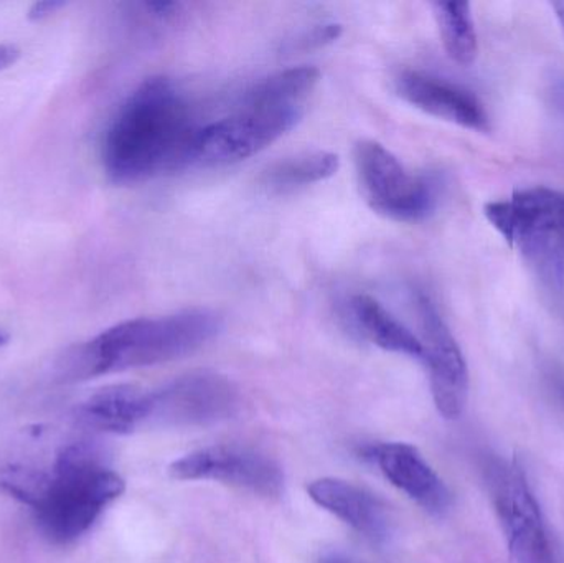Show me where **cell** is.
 I'll list each match as a JSON object with an SVG mask.
<instances>
[{
  "label": "cell",
  "instance_id": "10",
  "mask_svg": "<svg viewBox=\"0 0 564 563\" xmlns=\"http://www.w3.org/2000/svg\"><path fill=\"white\" fill-rule=\"evenodd\" d=\"M238 403V389L227 377L215 372L188 373L152 390L151 425H210L235 415Z\"/></svg>",
  "mask_w": 564,
  "mask_h": 563
},
{
  "label": "cell",
  "instance_id": "4",
  "mask_svg": "<svg viewBox=\"0 0 564 563\" xmlns=\"http://www.w3.org/2000/svg\"><path fill=\"white\" fill-rule=\"evenodd\" d=\"M124 488L121 476L106 468L91 446H66L56 456L48 489L33 508L36 524L53 544H72L95 526Z\"/></svg>",
  "mask_w": 564,
  "mask_h": 563
},
{
  "label": "cell",
  "instance_id": "12",
  "mask_svg": "<svg viewBox=\"0 0 564 563\" xmlns=\"http://www.w3.org/2000/svg\"><path fill=\"white\" fill-rule=\"evenodd\" d=\"M397 93L414 108L470 131H487L489 115L469 89L420 72L398 76Z\"/></svg>",
  "mask_w": 564,
  "mask_h": 563
},
{
  "label": "cell",
  "instance_id": "17",
  "mask_svg": "<svg viewBox=\"0 0 564 563\" xmlns=\"http://www.w3.org/2000/svg\"><path fill=\"white\" fill-rule=\"evenodd\" d=\"M340 159L332 152L315 151L284 159L271 165L263 174V184L271 191H294L334 177Z\"/></svg>",
  "mask_w": 564,
  "mask_h": 563
},
{
  "label": "cell",
  "instance_id": "15",
  "mask_svg": "<svg viewBox=\"0 0 564 563\" xmlns=\"http://www.w3.org/2000/svg\"><path fill=\"white\" fill-rule=\"evenodd\" d=\"M348 314L360 336L380 349L403 354L413 359H424V347L420 337L414 336L375 297L368 294H355L348 301Z\"/></svg>",
  "mask_w": 564,
  "mask_h": 563
},
{
  "label": "cell",
  "instance_id": "20",
  "mask_svg": "<svg viewBox=\"0 0 564 563\" xmlns=\"http://www.w3.org/2000/svg\"><path fill=\"white\" fill-rule=\"evenodd\" d=\"M19 58V46L10 45V43H2V45H0V72L15 65Z\"/></svg>",
  "mask_w": 564,
  "mask_h": 563
},
{
  "label": "cell",
  "instance_id": "5",
  "mask_svg": "<svg viewBox=\"0 0 564 563\" xmlns=\"http://www.w3.org/2000/svg\"><path fill=\"white\" fill-rule=\"evenodd\" d=\"M484 215L546 286L564 290V192L545 185L519 188L489 202Z\"/></svg>",
  "mask_w": 564,
  "mask_h": 563
},
{
  "label": "cell",
  "instance_id": "21",
  "mask_svg": "<svg viewBox=\"0 0 564 563\" xmlns=\"http://www.w3.org/2000/svg\"><path fill=\"white\" fill-rule=\"evenodd\" d=\"M321 563H357V562L350 561V559L345 557V555L330 554V555H325V557L322 559Z\"/></svg>",
  "mask_w": 564,
  "mask_h": 563
},
{
  "label": "cell",
  "instance_id": "8",
  "mask_svg": "<svg viewBox=\"0 0 564 563\" xmlns=\"http://www.w3.org/2000/svg\"><path fill=\"white\" fill-rule=\"evenodd\" d=\"M169 472L178 481H217L263 498H278L284 491L281 466L270 456L240 446L197 450L172 463Z\"/></svg>",
  "mask_w": 564,
  "mask_h": 563
},
{
  "label": "cell",
  "instance_id": "9",
  "mask_svg": "<svg viewBox=\"0 0 564 563\" xmlns=\"http://www.w3.org/2000/svg\"><path fill=\"white\" fill-rule=\"evenodd\" d=\"M416 310L434 405L444 419L457 420L469 399L466 357L430 296L417 293Z\"/></svg>",
  "mask_w": 564,
  "mask_h": 563
},
{
  "label": "cell",
  "instance_id": "22",
  "mask_svg": "<svg viewBox=\"0 0 564 563\" xmlns=\"http://www.w3.org/2000/svg\"><path fill=\"white\" fill-rule=\"evenodd\" d=\"M7 340H9V336L3 331H0V347L6 346Z\"/></svg>",
  "mask_w": 564,
  "mask_h": 563
},
{
  "label": "cell",
  "instance_id": "2",
  "mask_svg": "<svg viewBox=\"0 0 564 563\" xmlns=\"http://www.w3.org/2000/svg\"><path fill=\"white\" fill-rule=\"evenodd\" d=\"M318 78L317 69L297 66L254 85L237 111L202 126L194 164H235L270 148L301 122Z\"/></svg>",
  "mask_w": 564,
  "mask_h": 563
},
{
  "label": "cell",
  "instance_id": "19",
  "mask_svg": "<svg viewBox=\"0 0 564 563\" xmlns=\"http://www.w3.org/2000/svg\"><path fill=\"white\" fill-rule=\"evenodd\" d=\"M65 6L66 3L62 2V0H43V2L33 3L29 10V20L40 22V20L48 19V17H52L53 13L58 12Z\"/></svg>",
  "mask_w": 564,
  "mask_h": 563
},
{
  "label": "cell",
  "instance_id": "6",
  "mask_svg": "<svg viewBox=\"0 0 564 563\" xmlns=\"http://www.w3.org/2000/svg\"><path fill=\"white\" fill-rule=\"evenodd\" d=\"M358 184L371 210L394 221L416 224L436 208V187L411 174L403 162L380 142L364 139L354 151Z\"/></svg>",
  "mask_w": 564,
  "mask_h": 563
},
{
  "label": "cell",
  "instance_id": "3",
  "mask_svg": "<svg viewBox=\"0 0 564 563\" xmlns=\"http://www.w3.org/2000/svg\"><path fill=\"white\" fill-rule=\"evenodd\" d=\"M221 326L220 314L207 307L124 321L76 347L66 360L65 377L85 380L172 362L210 343Z\"/></svg>",
  "mask_w": 564,
  "mask_h": 563
},
{
  "label": "cell",
  "instance_id": "14",
  "mask_svg": "<svg viewBox=\"0 0 564 563\" xmlns=\"http://www.w3.org/2000/svg\"><path fill=\"white\" fill-rule=\"evenodd\" d=\"M78 419L89 429L128 435L151 425L152 390L135 386L99 390L78 407Z\"/></svg>",
  "mask_w": 564,
  "mask_h": 563
},
{
  "label": "cell",
  "instance_id": "18",
  "mask_svg": "<svg viewBox=\"0 0 564 563\" xmlns=\"http://www.w3.org/2000/svg\"><path fill=\"white\" fill-rule=\"evenodd\" d=\"M50 485V473L26 465H9L0 469V489L17 501L35 508Z\"/></svg>",
  "mask_w": 564,
  "mask_h": 563
},
{
  "label": "cell",
  "instance_id": "16",
  "mask_svg": "<svg viewBox=\"0 0 564 563\" xmlns=\"http://www.w3.org/2000/svg\"><path fill=\"white\" fill-rule=\"evenodd\" d=\"M431 7L447 56L457 65H473L479 55V36L470 3L434 2Z\"/></svg>",
  "mask_w": 564,
  "mask_h": 563
},
{
  "label": "cell",
  "instance_id": "13",
  "mask_svg": "<svg viewBox=\"0 0 564 563\" xmlns=\"http://www.w3.org/2000/svg\"><path fill=\"white\" fill-rule=\"evenodd\" d=\"M308 498L350 526L358 534L375 544L391 534V518L387 506L367 489L338 478H322L307 486Z\"/></svg>",
  "mask_w": 564,
  "mask_h": 563
},
{
  "label": "cell",
  "instance_id": "11",
  "mask_svg": "<svg viewBox=\"0 0 564 563\" xmlns=\"http://www.w3.org/2000/svg\"><path fill=\"white\" fill-rule=\"evenodd\" d=\"M365 458L378 466L381 475L403 491L424 511L443 516L449 511V488L424 456L408 443H383L364 450Z\"/></svg>",
  "mask_w": 564,
  "mask_h": 563
},
{
  "label": "cell",
  "instance_id": "7",
  "mask_svg": "<svg viewBox=\"0 0 564 563\" xmlns=\"http://www.w3.org/2000/svg\"><path fill=\"white\" fill-rule=\"evenodd\" d=\"M487 488L513 561L553 563L542 509L523 469L516 463H490L487 466Z\"/></svg>",
  "mask_w": 564,
  "mask_h": 563
},
{
  "label": "cell",
  "instance_id": "1",
  "mask_svg": "<svg viewBox=\"0 0 564 563\" xmlns=\"http://www.w3.org/2000/svg\"><path fill=\"white\" fill-rule=\"evenodd\" d=\"M202 126L172 79H144L106 129L102 167L109 181L134 185L194 164Z\"/></svg>",
  "mask_w": 564,
  "mask_h": 563
}]
</instances>
